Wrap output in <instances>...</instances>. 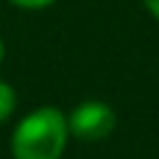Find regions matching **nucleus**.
I'll list each match as a JSON object with an SVG mask.
<instances>
[{"label":"nucleus","mask_w":159,"mask_h":159,"mask_svg":"<svg viewBox=\"0 0 159 159\" xmlns=\"http://www.w3.org/2000/svg\"><path fill=\"white\" fill-rule=\"evenodd\" d=\"M67 137V115L56 106H42L17 123L11 134V154L14 159H61Z\"/></svg>","instance_id":"obj_1"},{"label":"nucleus","mask_w":159,"mask_h":159,"mask_svg":"<svg viewBox=\"0 0 159 159\" xmlns=\"http://www.w3.org/2000/svg\"><path fill=\"white\" fill-rule=\"evenodd\" d=\"M67 126H70V134L78 137V140H87V143H98V140H106L115 126H117V117H115V109L103 101H84L78 103L70 115H67Z\"/></svg>","instance_id":"obj_2"},{"label":"nucleus","mask_w":159,"mask_h":159,"mask_svg":"<svg viewBox=\"0 0 159 159\" xmlns=\"http://www.w3.org/2000/svg\"><path fill=\"white\" fill-rule=\"evenodd\" d=\"M14 109H17V92L11 84L0 81V123H6L14 115Z\"/></svg>","instance_id":"obj_3"},{"label":"nucleus","mask_w":159,"mask_h":159,"mask_svg":"<svg viewBox=\"0 0 159 159\" xmlns=\"http://www.w3.org/2000/svg\"><path fill=\"white\" fill-rule=\"evenodd\" d=\"M14 6H20V8H48L50 3H56V0H11Z\"/></svg>","instance_id":"obj_4"},{"label":"nucleus","mask_w":159,"mask_h":159,"mask_svg":"<svg viewBox=\"0 0 159 159\" xmlns=\"http://www.w3.org/2000/svg\"><path fill=\"white\" fill-rule=\"evenodd\" d=\"M145 6H148V11L159 20V0H145Z\"/></svg>","instance_id":"obj_5"},{"label":"nucleus","mask_w":159,"mask_h":159,"mask_svg":"<svg viewBox=\"0 0 159 159\" xmlns=\"http://www.w3.org/2000/svg\"><path fill=\"white\" fill-rule=\"evenodd\" d=\"M3 53H6V45H3V39H0V61H3Z\"/></svg>","instance_id":"obj_6"}]
</instances>
